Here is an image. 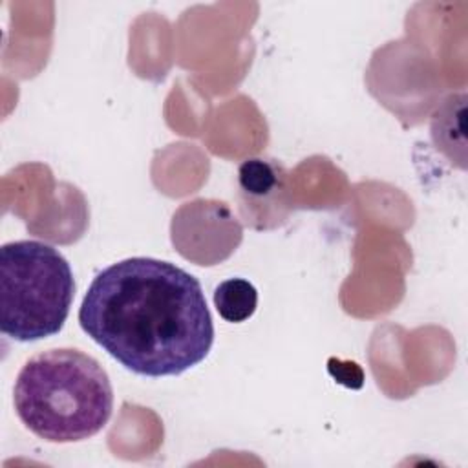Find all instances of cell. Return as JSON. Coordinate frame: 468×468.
Wrapping results in <instances>:
<instances>
[{"label":"cell","mask_w":468,"mask_h":468,"mask_svg":"<svg viewBox=\"0 0 468 468\" xmlns=\"http://www.w3.org/2000/svg\"><path fill=\"white\" fill-rule=\"evenodd\" d=\"M79 324L110 356L144 377L181 375L203 362L214 342L197 278L146 256L101 271L82 298Z\"/></svg>","instance_id":"1"},{"label":"cell","mask_w":468,"mask_h":468,"mask_svg":"<svg viewBox=\"0 0 468 468\" xmlns=\"http://www.w3.org/2000/svg\"><path fill=\"white\" fill-rule=\"evenodd\" d=\"M13 404L22 424L48 442H79L110 420L113 389L90 355L58 347L31 356L16 375Z\"/></svg>","instance_id":"2"},{"label":"cell","mask_w":468,"mask_h":468,"mask_svg":"<svg viewBox=\"0 0 468 468\" xmlns=\"http://www.w3.org/2000/svg\"><path fill=\"white\" fill-rule=\"evenodd\" d=\"M75 280L68 260L37 239L0 249V329L18 342L57 335L69 314Z\"/></svg>","instance_id":"3"},{"label":"cell","mask_w":468,"mask_h":468,"mask_svg":"<svg viewBox=\"0 0 468 468\" xmlns=\"http://www.w3.org/2000/svg\"><path fill=\"white\" fill-rule=\"evenodd\" d=\"M238 203L245 225L256 230L276 229L287 221L292 201L285 166L271 157H249L238 166Z\"/></svg>","instance_id":"4"},{"label":"cell","mask_w":468,"mask_h":468,"mask_svg":"<svg viewBox=\"0 0 468 468\" xmlns=\"http://www.w3.org/2000/svg\"><path fill=\"white\" fill-rule=\"evenodd\" d=\"M214 307L230 324L249 320L258 307L256 287L243 278H229L214 289Z\"/></svg>","instance_id":"5"}]
</instances>
